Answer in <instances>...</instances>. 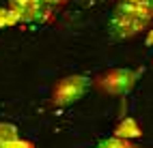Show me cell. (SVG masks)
<instances>
[{
    "mask_svg": "<svg viewBox=\"0 0 153 148\" xmlns=\"http://www.w3.org/2000/svg\"><path fill=\"white\" fill-rule=\"evenodd\" d=\"M147 45H153V28L149 30V34H147Z\"/></svg>",
    "mask_w": 153,
    "mask_h": 148,
    "instance_id": "12",
    "label": "cell"
},
{
    "mask_svg": "<svg viewBox=\"0 0 153 148\" xmlns=\"http://www.w3.org/2000/svg\"><path fill=\"white\" fill-rule=\"evenodd\" d=\"M91 80L86 75H69L63 77L52 90V105L56 107H67V105H74L76 101L84 97V92L88 90Z\"/></svg>",
    "mask_w": 153,
    "mask_h": 148,
    "instance_id": "2",
    "label": "cell"
},
{
    "mask_svg": "<svg viewBox=\"0 0 153 148\" xmlns=\"http://www.w3.org/2000/svg\"><path fill=\"white\" fill-rule=\"evenodd\" d=\"M19 137V131H17V127L11 125V122H0V148L7 146V144H11L15 142Z\"/></svg>",
    "mask_w": 153,
    "mask_h": 148,
    "instance_id": "7",
    "label": "cell"
},
{
    "mask_svg": "<svg viewBox=\"0 0 153 148\" xmlns=\"http://www.w3.org/2000/svg\"><path fill=\"white\" fill-rule=\"evenodd\" d=\"M9 7L19 15L22 22H50L54 15V9H50L43 0H9Z\"/></svg>",
    "mask_w": 153,
    "mask_h": 148,
    "instance_id": "4",
    "label": "cell"
},
{
    "mask_svg": "<svg viewBox=\"0 0 153 148\" xmlns=\"http://www.w3.org/2000/svg\"><path fill=\"white\" fill-rule=\"evenodd\" d=\"M22 19H19V15L13 11L11 7H0V28H7V26H15L19 24Z\"/></svg>",
    "mask_w": 153,
    "mask_h": 148,
    "instance_id": "8",
    "label": "cell"
},
{
    "mask_svg": "<svg viewBox=\"0 0 153 148\" xmlns=\"http://www.w3.org/2000/svg\"><path fill=\"white\" fill-rule=\"evenodd\" d=\"M95 148H136V146L131 144L129 140H123V137H117V135H112V137H108V140L99 142Z\"/></svg>",
    "mask_w": 153,
    "mask_h": 148,
    "instance_id": "9",
    "label": "cell"
},
{
    "mask_svg": "<svg viewBox=\"0 0 153 148\" xmlns=\"http://www.w3.org/2000/svg\"><path fill=\"white\" fill-rule=\"evenodd\" d=\"M153 17L147 13H136V11H127V9H114L110 22H108V30L114 39H131L140 32H147L151 28Z\"/></svg>",
    "mask_w": 153,
    "mask_h": 148,
    "instance_id": "1",
    "label": "cell"
},
{
    "mask_svg": "<svg viewBox=\"0 0 153 148\" xmlns=\"http://www.w3.org/2000/svg\"><path fill=\"white\" fill-rule=\"evenodd\" d=\"M2 148H35V144H33V142H28V140H22V137H17L15 142L7 144V146H2Z\"/></svg>",
    "mask_w": 153,
    "mask_h": 148,
    "instance_id": "10",
    "label": "cell"
},
{
    "mask_svg": "<svg viewBox=\"0 0 153 148\" xmlns=\"http://www.w3.org/2000/svg\"><path fill=\"white\" fill-rule=\"evenodd\" d=\"M114 135L117 137H123V140H134V137H140L142 135V129L140 125L134 120V118H123L117 127H114Z\"/></svg>",
    "mask_w": 153,
    "mask_h": 148,
    "instance_id": "5",
    "label": "cell"
},
{
    "mask_svg": "<svg viewBox=\"0 0 153 148\" xmlns=\"http://www.w3.org/2000/svg\"><path fill=\"white\" fill-rule=\"evenodd\" d=\"M43 2H45L50 9H58V7H63L67 0H43Z\"/></svg>",
    "mask_w": 153,
    "mask_h": 148,
    "instance_id": "11",
    "label": "cell"
},
{
    "mask_svg": "<svg viewBox=\"0 0 153 148\" xmlns=\"http://www.w3.org/2000/svg\"><path fill=\"white\" fill-rule=\"evenodd\" d=\"M138 75L140 71H131V69H110L95 80V86L108 95H125L138 82Z\"/></svg>",
    "mask_w": 153,
    "mask_h": 148,
    "instance_id": "3",
    "label": "cell"
},
{
    "mask_svg": "<svg viewBox=\"0 0 153 148\" xmlns=\"http://www.w3.org/2000/svg\"><path fill=\"white\" fill-rule=\"evenodd\" d=\"M117 7L136 13H147L153 17V0H117Z\"/></svg>",
    "mask_w": 153,
    "mask_h": 148,
    "instance_id": "6",
    "label": "cell"
}]
</instances>
